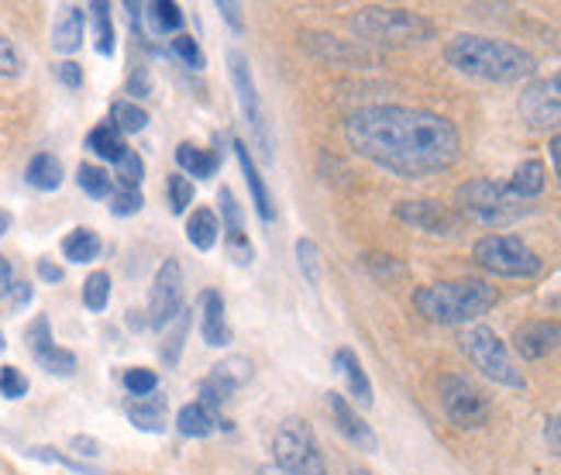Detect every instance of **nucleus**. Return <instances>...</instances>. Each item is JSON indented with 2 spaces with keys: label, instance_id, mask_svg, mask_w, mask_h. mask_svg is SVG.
Masks as SVG:
<instances>
[{
  "label": "nucleus",
  "instance_id": "1",
  "mask_svg": "<svg viewBox=\"0 0 561 475\" xmlns=\"http://www.w3.org/2000/svg\"><path fill=\"white\" fill-rule=\"evenodd\" d=\"M345 138L362 159L403 180H424L461 159L458 128L434 111L373 104L345 117Z\"/></svg>",
  "mask_w": 561,
  "mask_h": 475
},
{
  "label": "nucleus",
  "instance_id": "2",
  "mask_svg": "<svg viewBox=\"0 0 561 475\" xmlns=\"http://www.w3.org/2000/svg\"><path fill=\"white\" fill-rule=\"evenodd\" d=\"M445 63L458 69L461 77L485 80V83H520L534 77V69H538L527 48L503 38L469 35V32L455 35L445 45Z\"/></svg>",
  "mask_w": 561,
  "mask_h": 475
},
{
  "label": "nucleus",
  "instance_id": "3",
  "mask_svg": "<svg viewBox=\"0 0 561 475\" xmlns=\"http://www.w3.org/2000/svg\"><path fill=\"white\" fill-rule=\"evenodd\" d=\"M496 299H500L496 286H490L485 280H448V283L421 286L413 293V307L431 324L455 328V324H469L485 310H493Z\"/></svg>",
  "mask_w": 561,
  "mask_h": 475
},
{
  "label": "nucleus",
  "instance_id": "4",
  "mask_svg": "<svg viewBox=\"0 0 561 475\" xmlns=\"http://www.w3.org/2000/svg\"><path fill=\"white\" fill-rule=\"evenodd\" d=\"M352 32L362 42L373 45H389V48H407V45H424L437 35L434 21L410 11V8H362L358 14H352Z\"/></svg>",
  "mask_w": 561,
  "mask_h": 475
},
{
  "label": "nucleus",
  "instance_id": "5",
  "mask_svg": "<svg viewBox=\"0 0 561 475\" xmlns=\"http://www.w3.org/2000/svg\"><path fill=\"white\" fill-rule=\"evenodd\" d=\"M472 259L479 269L493 272V276H503V280H534V276H541V269H545V259L517 235L479 238L472 248Z\"/></svg>",
  "mask_w": 561,
  "mask_h": 475
},
{
  "label": "nucleus",
  "instance_id": "6",
  "mask_svg": "<svg viewBox=\"0 0 561 475\" xmlns=\"http://www.w3.org/2000/svg\"><path fill=\"white\" fill-rule=\"evenodd\" d=\"M458 344L485 380H493V383H500L506 389H524L527 386V380L520 376V369L514 365V355H510L506 341L490 328V324L466 328L458 335Z\"/></svg>",
  "mask_w": 561,
  "mask_h": 475
},
{
  "label": "nucleus",
  "instance_id": "7",
  "mask_svg": "<svg viewBox=\"0 0 561 475\" xmlns=\"http://www.w3.org/2000/svg\"><path fill=\"white\" fill-rule=\"evenodd\" d=\"M458 207L466 217L479 220V224H514L524 214H530L527 200H520L506 183L496 180H469L458 186Z\"/></svg>",
  "mask_w": 561,
  "mask_h": 475
},
{
  "label": "nucleus",
  "instance_id": "8",
  "mask_svg": "<svg viewBox=\"0 0 561 475\" xmlns=\"http://www.w3.org/2000/svg\"><path fill=\"white\" fill-rule=\"evenodd\" d=\"M276 465L286 475H328L321 444L313 438V428L304 417H289L279 423V431L273 438Z\"/></svg>",
  "mask_w": 561,
  "mask_h": 475
},
{
  "label": "nucleus",
  "instance_id": "9",
  "mask_svg": "<svg viewBox=\"0 0 561 475\" xmlns=\"http://www.w3.org/2000/svg\"><path fill=\"white\" fill-rule=\"evenodd\" d=\"M437 404H442L445 417L455 423V428L476 431L490 420V396H485L469 376H458V372H445L437 380Z\"/></svg>",
  "mask_w": 561,
  "mask_h": 475
},
{
  "label": "nucleus",
  "instance_id": "10",
  "mask_svg": "<svg viewBox=\"0 0 561 475\" xmlns=\"http://www.w3.org/2000/svg\"><path fill=\"white\" fill-rule=\"evenodd\" d=\"M228 72H231V83H234V93H238V104H241V114H245L249 128H252V138L259 145V152L265 156V162H273V135H270V121L262 114V104H259V90H255V80H252V69H249V59L241 53H228Z\"/></svg>",
  "mask_w": 561,
  "mask_h": 475
},
{
  "label": "nucleus",
  "instance_id": "11",
  "mask_svg": "<svg viewBox=\"0 0 561 475\" xmlns=\"http://www.w3.org/2000/svg\"><path fill=\"white\" fill-rule=\"evenodd\" d=\"M517 108L530 128H561V72L530 80Z\"/></svg>",
  "mask_w": 561,
  "mask_h": 475
},
{
  "label": "nucleus",
  "instance_id": "12",
  "mask_svg": "<svg viewBox=\"0 0 561 475\" xmlns=\"http://www.w3.org/2000/svg\"><path fill=\"white\" fill-rule=\"evenodd\" d=\"M183 265L176 259H165L149 293V324L156 331H165L183 314Z\"/></svg>",
  "mask_w": 561,
  "mask_h": 475
},
{
  "label": "nucleus",
  "instance_id": "13",
  "mask_svg": "<svg viewBox=\"0 0 561 475\" xmlns=\"http://www.w3.org/2000/svg\"><path fill=\"white\" fill-rule=\"evenodd\" d=\"M24 338H28L32 355H35V362H38L45 372H53V376H72V372H77V355H72L69 348H59V344L53 341V324H48L45 314H38V317L28 324V331H24Z\"/></svg>",
  "mask_w": 561,
  "mask_h": 475
},
{
  "label": "nucleus",
  "instance_id": "14",
  "mask_svg": "<svg viewBox=\"0 0 561 475\" xmlns=\"http://www.w3.org/2000/svg\"><path fill=\"white\" fill-rule=\"evenodd\" d=\"M393 214L403 224H410V228L427 231V235H455L461 224V217L451 207L437 204V200H400Z\"/></svg>",
  "mask_w": 561,
  "mask_h": 475
},
{
  "label": "nucleus",
  "instance_id": "15",
  "mask_svg": "<svg viewBox=\"0 0 561 475\" xmlns=\"http://www.w3.org/2000/svg\"><path fill=\"white\" fill-rule=\"evenodd\" d=\"M249 380H252V359H245V355H228V359H221V362L210 369V376L201 383L204 407L210 404V410H214L217 404H225V399L238 386H245Z\"/></svg>",
  "mask_w": 561,
  "mask_h": 475
},
{
  "label": "nucleus",
  "instance_id": "16",
  "mask_svg": "<svg viewBox=\"0 0 561 475\" xmlns=\"http://www.w3.org/2000/svg\"><path fill=\"white\" fill-rule=\"evenodd\" d=\"M558 344H561V320H551V317L527 320V324H520V328L514 331V348L527 362L548 359Z\"/></svg>",
  "mask_w": 561,
  "mask_h": 475
},
{
  "label": "nucleus",
  "instance_id": "17",
  "mask_svg": "<svg viewBox=\"0 0 561 475\" xmlns=\"http://www.w3.org/2000/svg\"><path fill=\"white\" fill-rule=\"evenodd\" d=\"M328 410L337 423V431L341 438H348L355 448H362V452H376L379 441L373 434V428L358 417V410L348 404V396H341V393H328Z\"/></svg>",
  "mask_w": 561,
  "mask_h": 475
},
{
  "label": "nucleus",
  "instance_id": "18",
  "mask_svg": "<svg viewBox=\"0 0 561 475\" xmlns=\"http://www.w3.org/2000/svg\"><path fill=\"white\" fill-rule=\"evenodd\" d=\"M201 331L210 348H228L231 344V328L225 317V296L217 290H207L201 296Z\"/></svg>",
  "mask_w": 561,
  "mask_h": 475
},
{
  "label": "nucleus",
  "instance_id": "19",
  "mask_svg": "<svg viewBox=\"0 0 561 475\" xmlns=\"http://www.w3.org/2000/svg\"><path fill=\"white\" fill-rule=\"evenodd\" d=\"M231 148H234V159H238L241 172H245V183H249V190H252V200H255V211H259V217H262L265 224H273V220H276V204H273V193H270V186L262 183V172H259V166L252 162L249 145H245V142H234Z\"/></svg>",
  "mask_w": 561,
  "mask_h": 475
},
{
  "label": "nucleus",
  "instance_id": "20",
  "mask_svg": "<svg viewBox=\"0 0 561 475\" xmlns=\"http://www.w3.org/2000/svg\"><path fill=\"white\" fill-rule=\"evenodd\" d=\"M334 369L341 372V380H345V386H348V396L355 399L358 407H373L376 404L373 383H369V376H365V369H362V362H358V355L352 352V348H337Z\"/></svg>",
  "mask_w": 561,
  "mask_h": 475
},
{
  "label": "nucleus",
  "instance_id": "21",
  "mask_svg": "<svg viewBox=\"0 0 561 475\" xmlns=\"http://www.w3.org/2000/svg\"><path fill=\"white\" fill-rule=\"evenodd\" d=\"M83 11L77 4H66L56 11V24H53V45H56V53H77V48L83 45Z\"/></svg>",
  "mask_w": 561,
  "mask_h": 475
},
{
  "label": "nucleus",
  "instance_id": "22",
  "mask_svg": "<svg viewBox=\"0 0 561 475\" xmlns=\"http://www.w3.org/2000/svg\"><path fill=\"white\" fill-rule=\"evenodd\" d=\"M165 396L149 393V396H135L128 404V417L138 431H149V434H162L165 431Z\"/></svg>",
  "mask_w": 561,
  "mask_h": 475
},
{
  "label": "nucleus",
  "instance_id": "23",
  "mask_svg": "<svg viewBox=\"0 0 561 475\" xmlns=\"http://www.w3.org/2000/svg\"><path fill=\"white\" fill-rule=\"evenodd\" d=\"M186 238L197 252H210L217 238H221V220H217V214L210 207H197L186 217Z\"/></svg>",
  "mask_w": 561,
  "mask_h": 475
},
{
  "label": "nucleus",
  "instance_id": "24",
  "mask_svg": "<svg viewBox=\"0 0 561 475\" xmlns=\"http://www.w3.org/2000/svg\"><path fill=\"white\" fill-rule=\"evenodd\" d=\"M62 162H59V156H53V152H38V156H32V162H28V169H24V180H28L35 190H45V193H53V190H59L62 186Z\"/></svg>",
  "mask_w": 561,
  "mask_h": 475
},
{
  "label": "nucleus",
  "instance_id": "25",
  "mask_svg": "<svg viewBox=\"0 0 561 475\" xmlns=\"http://www.w3.org/2000/svg\"><path fill=\"white\" fill-rule=\"evenodd\" d=\"M545 162L541 159H524L517 169H514V180H510L506 186L514 190L520 200H534V196H541L545 193Z\"/></svg>",
  "mask_w": 561,
  "mask_h": 475
},
{
  "label": "nucleus",
  "instance_id": "26",
  "mask_svg": "<svg viewBox=\"0 0 561 475\" xmlns=\"http://www.w3.org/2000/svg\"><path fill=\"white\" fill-rule=\"evenodd\" d=\"M87 148L93 156H101V159H107V162H121V156L128 152V145H125V138H121V132L114 128L111 121H104V124H96V128L87 135Z\"/></svg>",
  "mask_w": 561,
  "mask_h": 475
},
{
  "label": "nucleus",
  "instance_id": "27",
  "mask_svg": "<svg viewBox=\"0 0 561 475\" xmlns=\"http://www.w3.org/2000/svg\"><path fill=\"white\" fill-rule=\"evenodd\" d=\"M307 53L317 59H328V63H352V59H365L362 48L352 45H341L334 35H304Z\"/></svg>",
  "mask_w": 561,
  "mask_h": 475
},
{
  "label": "nucleus",
  "instance_id": "28",
  "mask_svg": "<svg viewBox=\"0 0 561 475\" xmlns=\"http://www.w3.org/2000/svg\"><path fill=\"white\" fill-rule=\"evenodd\" d=\"M176 162H180V169L186 172V177H197V180H210L217 172V156L207 152V148L190 145V142H183L176 148Z\"/></svg>",
  "mask_w": 561,
  "mask_h": 475
},
{
  "label": "nucleus",
  "instance_id": "29",
  "mask_svg": "<svg viewBox=\"0 0 561 475\" xmlns=\"http://www.w3.org/2000/svg\"><path fill=\"white\" fill-rule=\"evenodd\" d=\"M62 256L69 262H93L96 256H101V238H96V231L90 228H77V231H69L62 238Z\"/></svg>",
  "mask_w": 561,
  "mask_h": 475
},
{
  "label": "nucleus",
  "instance_id": "30",
  "mask_svg": "<svg viewBox=\"0 0 561 475\" xmlns=\"http://www.w3.org/2000/svg\"><path fill=\"white\" fill-rule=\"evenodd\" d=\"M214 410L204 407V404H186L180 414H176V428L183 438H207L214 431Z\"/></svg>",
  "mask_w": 561,
  "mask_h": 475
},
{
  "label": "nucleus",
  "instance_id": "31",
  "mask_svg": "<svg viewBox=\"0 0 561 475\" xmlns=\"http://www.w3.org/2000/svg\"><path fill=\"white\" fill-rule=\"evenodd\" d=\"M145 18H149V29L156 35H180L183 32V11L173 4V0H156V4L145 8Z\"/></svg>",
  "mask_w": 561,
  "mask_h": 475
},
{
  "label": "nucleus",
  "instance_id": "32",
  "mask_svg": "<svg viewBox=\"0 0 561 475\" xmlns=\"http://www.w3.org/2000/svg\"><path fill=\"white\" fill-rule=\"evenodd\" d=\"M77 180H80L83 193L93 196V200H107V196H114V177H111L107 169H101V166L83 162V166L77 169Z\"/></svg>",
  "mask_w": 561,
  "mask_h": 475
},
{
  "label": "nucleus",
  "instance_id": "33",
  "mask_svg": "<svg viewBox=\"0 0 561 475\" xmlns=\"http://www.w3.org/2000/svg\"><path fill=\"white\" fill-rule=\"evenodd\" d=\"M111 124L121 135H135V132L145 128V124H149V111L131 104V100H117V104L111 108Z\"/></svg>",
  "mask_w": 561,
  "mask_h": 475
},
{
  "label": "nucleus",
  "instance_id": "34",
  "mask_svg": "<svg viewBox=\"0 0 561 475\" xmlns=\"http://www.w3.org/2000/svg\"><path fill=\"white\" fill-rule=\"evenodd\" d=\"M90 18H93V35H96V53L101 56H114V24H111V4H90Z\"/></svg>",
  "mask_w": 561,
  "mask_h": 475
},
{
  "label": "nucleus",
  "instance_id": "35",
  "mask_svg": "<svg viewBox=\"0 0 561 475\" xmlns=\"http://www.w3.org/2000/svg\"><path fill=\"white\" fill-rule=\"evenodd\" d=\"M107 299H111V276H107V272H90L87 283H83V304H87V310L101 314L107 307Z\"/></svg>",
  "mask_w": 561,
  "mask_h": 475
},
{
  "label": "nucleus",
  "instance_id": "36",
  "mask_svg": "<svg viewBox=\"0 0 561 475\" xmlns=\"http://www.w3.org/2000/svg\"><path fill=\"white\" fill-rule=\"evenodd\" d=\"M297 265L310 286H321V248H317V241L310 238L297 241Z\"/></svg>",
  "mask_w": 561,
  "mask_h": 475
},
{
  "label": "nucleus",
  "instance_id": "37",
  "mask_svg": "<svg viewBox=\"0 0 561 475\" xmlns=\"http://www.w3.org/2000/svg\"><path fill=\"white\" fill-rule=\"evenodd\" d=\"M217 207H221V214H225V231H228V238L245 235V214H241L238 200H234V193L228 186L217 190Z\"/></svg>",
  "mask_w": 561,
  "mask_h": 475
},
{
  "label": "nucleus",
  "instance_id": "38",
  "mask_svg": "<svg viewBox=\"0 0 561 475\" xmlns=\"http://www.w3.org/2000/svg\"><path fill=\"white\" fill-rule=\"evenodd\" d=\"M114 166H117V172H114V177H117V186H121V190H138V183H141V177H145V162H141V156L128 148V152L121 156V162H114Z\"/></svg>",
  "mask_w": 561,
  "mask_h": 475
},
{
  "label": "nucleus",
  "instance_id": "39",
  "mask_svg": "<svg viewBox=\"0 0 561 475\" xmlns=\"http://www.w3.org/2000/svg\"><path fill=\"white\" fill-rule=\"evenodd\" d=\"M186 328H190V317H186V310L169 324L165 328V341H162V359L173 365L176 359H180V348H183V341H186Z\"/></svg>",
  "mask_w": 561,
  "mask_h": 475
},
{
  "label": "nucleus",
  "instance_id": "40",
  "mask_svg": "<svg viewBox=\"0 0 561 475\" xmlns=\"http://www.w3.org/2000/svg\"><path fill=\"white\" fill-rule=\"evenodd\" d=\"M165 193H169V207H173V214H183L190 211L193 196H197V190H193V183L186 177H169L165 183Z\"/></svg>",
  "mask_w": 561,
  "mask_h": 475
},
{
  "label": "nucleus",
  "instance_id": "41",
  "mask_svg": "<svg viewBox=\"0 0 561 475\" xmlns=\"http://www.w3.org/2000/svg\"><path fill=\"white\" fill-rule=\"evenodd\" d=\"M173 56H176L186 69H204V53H201V45H197V38H190L186 32L173 35Z\"/></svg>",
  "mask_w": 561,
  "mask_h": 475
},
{
  "label": "nucleus",
  "instance_id": "42",
  "mask_svg": "<svg viewBox=\"0 0 561 475\" xmlns=\"http://www.w3.org/2000/svg\"><path fill=\"white\" fill-rule=\"evenodd\" d=\"M125 386H128L131 396H149V393L159 389V376L152 369H128L125 372Z\"/></svg>",
  "mask_w": 561,
  "mask_h": 475
},
{
  "label": "nucleus",
  "instance_id": "43",
  "mask_svg": "<svg viewBox=\"0 0 561 475\" xmlns=\"http://www.w3.org/2000/svg\"><path fill=\"white\" fill-rule=\"evenodd\" d=\"M0 393H4L8 399H21L24 393H28V380H24V372L14 369V365L0 369Z\"/></svg>",
  "mask_w": 561,
  "mask_h": 475
},
{
  "label": "nucleus",
  "instance_id": "44",
  "mask_svg": "<svg viewBox=\"0 0 561 475\" xmlns=\"http://www.w3.org/2000/svg\"><path fill=\"white\" fill-rule=\"evenodd\" d=\"M365 265H369L373 276L379 280H389V276H407V265L393 262L389 256H365Z\"/></svg>",
  "mask_w": 561,
  "mask_h": 475
},
{
  "label": "nucleus",
  "instance_id": "45",
  "mask_svg": "<svg viewBox=\"0 0 561 475\" xmlns=\"http://www.w3.org/2000/svg\"><path fill=\"white\" fill-rule=\"evenodd\" d=\"M21 72V56H18V48H14V42L11 38H4L0 35V77H18Z\"/></svg>",
  "mask_w": 561,
  "mask_h": 475
},
{
  "label": "nucleus",
  "instance_id": "46",
  "mask_svg": "<svg viewBox=\"0 0 561 475\" xmlns=\"http://www.w3.org/2000/svg\"><path fill=\"white\" fill-rule=\"evenodd\" d=\"M141 193L138 190H117L114 193V204H111V211L117 214V217H128V214H138L141 211Z\"/></svg>",
  "mask_w": 561,
  "mask_h": 475
},
{
  "label": "nucleus",
  "instance_id": "47",
  "mask_svg": "<svg viewBox=\"0 0 561 475\" xmlns=\"http://www.w3.org/2000/svg\"><path fill=\"white\" fill-rule=\"evenodd\" d=\"M228 256H231V262L234 265H252V241H249V235H234V238H228Z\"/></svg>",
  "mask_w": 561,
  "mask_h": 475
},
{
  "label": "nucleus",
  "instance_id": "48",
  "mask_svg": "<svg viewBox=\"0 0 561 475\" xmlns=\"http://www.w3.org/2000/svg\"><path fill=\"white\" fill-rule=\"evenodd\" d=\"M56 77H59V83L69 87V90H80V87H83V69H80V63H72V59H66V63L56 66Z\"/></svg>",
  "mask_w": 561,
  "mask_h": 475
},
{
  "label": "nucleus",
  "instance_id": "49",
  "mask_svg": "<svg viewBox=\"0 0 561 475\" xmlns=\"http://www.w3.org/2000/svg\"><path fill=\"white\" fill-rule=\"evenodd\" d=\"M217 11H221V18L231 24V32H241V8L238 4H228V0H221V4H217Z\"/></svg>",
  "mask_w": 561,
  "mask_h": 475
},
{
  "label": "nucleus",
  "instance_id": "50",
  "mask_svg": "<svg viewBox=\"0 0 561 475\" xmlns=\"http://www.w3.org/2000/svg\"><path fill=\"white\" fill-rule=\"evenodd\" d=\"M38 276H42L45 283H62V269H59L56 262L42 259V262H38Z\"/></svg>",
  "mask_w": 561,
  "mask_h": 475
},
{
  "label": "nucleus",
  "instance_id": "51",
  "mask_svg": "<svg viewBox=\"0 0 561 475\" xmlns=\"http://www.w3.org/2000/svg\"><path fill=\"white\" fill-rule=\"evenodd\" d=\"M14 290V283H11V262L0 256V296H8Z\"/></svg>",
  "mask_w": 561,
  "mask_h": 475
},
{
  "label": "nucleus",
  "instance_id": "52",
  "mask_svg": "<svg viewBox=\"0 0 561 475\" xmlns=\"http://www.w3.org/2000/svg\"><path fill=\"white\" fill-rule=\"evenodd\" d=\"M548 148H551V162H554V177H558V183H561V132H558V135L551 138V145H548Z\"/></svg>",
  "mask_w": 561,
  "mask_h": 475
},
{
  "label": "nucleus",
  "instance_id": "53",
  "mask_svg": "<svg viewBox=\"0 0 561 475\" xmlns=\"http://www.w3.org/2000/svg\"><path fill=\"white\" fill-rule=\"evenodd\" d=\"M548 441H551V448L561 455V414L551 420V428H548Z\"/></svg>",
  "mask_w": 561,
  "mask_h": 475
},
{
  "label": "nucleus",
  "instance_id": "54",
  "mask_svg": "<svg viewBox=\"0 0 561 475\" xmlns=\"http://www.w3.org/2000/svg\"><path fill=\"white\" fill-rule=\"evenodd\" d=\"M32 299V286L28 283H18V290H14V307H24Z\"/></svg>",
  "mask_w": 561,
  "mask_h": 475
},
{
  "label": "nucleus",
  "instance_id": "55",
  "mask_svg": "<svg viewBox=\"0 0 561 475\" xmlns=\"http://www.w3.org/2000/svg\"><path fill=\"white\" fill-rule=\"evenodd\" d=\"M8 231H11V214L0 211V235H8Z\"/></svg>",
  "mask_w": 561,
  "mask_h": 475
},
{
  "label": "nucleus",
  "instance_id": "56",
  "mask_svg": "<svg viewBox=\"0 0 561 475\" xmlns=\"http://www.w3.org/2000/svg\"><path fill=\"white\" fill-rule=\"evenodd\" d=\"M255 475H286V472H283L279 465H262V468H259Z\"/></svg>",
  "mask_w": 561,
  "mask_h": 475
},
{
  "label": "nucleus",
  "instance_id": "57",
  "mask_svg": "<svg viewBox=\"0 0 561 475\" xmlns=\"http://www.w3.org/2000/svg\"><path fill=\"white\" fill-rule=\"evenodd\" d=\"M348 475H373V472H365V468H355V472H348Z\"/></svg>",
  "mask_w": 561,
  "mask_h": 475
},
{
  "label": "nucleus",
  "instance_id": "58",
  "mask_svg": "<svg viewBox=\"0 0 561 475\" xmlns=\"http://www.w3.org/2000/svg\"><path fill=\"white\" fill-rule=\"evenodd\" d=\"M0 352H4V335H0Z\"/></svg>",
  "mask_w": 561,
  "mask_h": 475
}]
</instances>
